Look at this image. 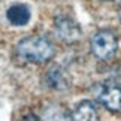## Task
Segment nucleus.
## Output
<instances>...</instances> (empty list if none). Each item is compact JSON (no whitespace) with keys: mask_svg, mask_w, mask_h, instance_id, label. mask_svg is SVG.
I'll return each instance as SVG.
<instances>
[{"mask_svg":"<svg viewBox=\"0 0 121 121\" xmlns=\"http://www.w3.org/2000/svg\"><path fill=\"white\" fill-rule=\"evenodd\" d=\"M15 52L26 63L43 64L54 58L55 45L46 36H27L17 43Z\"/></svg>","mask_w":121,"mask_h":121,"instance_id":"1","label":"nucleus"},{"mask_svg":"<svg viewBox=\"0 0 121 121\" xmlns=\"http://www.w3.org/2000/svg\"><path fill=\"white\" fill-rule=\"evenodd\" d=\"M90 49L93 55L100 61H108L117 54L118 36L111 29H100L91 36Z\"/></svg>","mask_w":121,"mask_h":121,"instance_id":"2","label":"nucleus"},{"mask_svg":"<svg viewBox=\"0 0 121 121\" xmlns=\"http://www.w3.org/2000/svg\"><path fill=\"white\" fill-rule=\"evenodd\" d=\"M54 31H55V36L63 43H67V45H73L76 42H79L82 36V29L78 24V21H75L72 17H67V15L55 17Z\"/></svg>","mask_w":121,"mask_h":121,"instance_id":"3","label":"nucleus"},{"mask_svg":"<svg viewBox=\"0 0 121 121\" xmlns=\"http://www.w3.org/2000/svg\"><path fill=\"white\" fill-rule=\"evenodd\" d=\"M97 100L111 112L121 114V85L118 84H108L103 85L97 93Z\"/></svg>","mask_w":121,"mask_h":121,"instance_id":"4","label":"nucleus"},{"mask_svg":"<svg viewBox=\"0 0 121 121\" xmlns=\"http://www.w3.org/2000/svg\"><path fill=\"white\" fill-rule=\"evenodd\" d=\"M43 79H45L46 87L52 88V90H57V91L67 90V88L70 87V79H69L66 70H63L60 66L49 67L45 73Z\"/></svg>","mask_w":121,"mask_h":121,"instance_id":"5","label":"nucleus"},{"mask_svg":"<svg viewBox=\"0 0 121 121\" xmlns=\"http://www.w3.org/2000/svg\"><path fill=\"white\" fill-rule=\"evenodd\" d=\"M70 121H99V112L91 100H81L70 111Z\"/></svg>","mask_w":121,"mask_h":121,"instance_id":"6","label":"nucleus"},{"mask_svg":"<svg viewBox=\"0 0 121 121\" xmlns=\"http://www.w3.org/2000/svg\"><path fill=\"white\" fill-rule=\"evenodd\" d=\"M6 18L12 26L21 27V26L29 24L31 18V11L24 3H15L6 11Z\"/></svg>","mask_w":121,"mask_h":121,"instance_id":"7","label":"nucleus"},{"mask_svg":"<svg viewBox=\"0 0 121 121\" xmlns=\"http://www.w3.org/2000/svg\"><path fill=\"white\" fill-rule=\"evenodd\" d=\"M21 121H42V120H40L36 114H27Z\"/></svg>","mask_w":121,"mask_h":121,"instance_id":"8","label":"nucleus"},{"mask_svg":"<svg viewBox=\"0 0 121 121\" xmlns=\"http://www.w3.org/2000/svg\"><path fill=\"white\" fill-rule=\"evenodd\" d=\"M118 17H120V21H121V4H120V8H118Z\"/></svg>","mask_w":121,"mask_h":121,"instance_id":"9","label":"nucleus"},{"mask_svg":"<svg viewBox=\"0 0 121 121\" xmlns=\"http://www.w3.org/2000/svg\"><path fill=\"white\" fill-rule=\"evenodd\" d=\"M106 2H109V0H106Z\"/></svg>","mask_w":121,"mask_h":121,"instance_id":"10","label":"nucleus"}]
</instances>
